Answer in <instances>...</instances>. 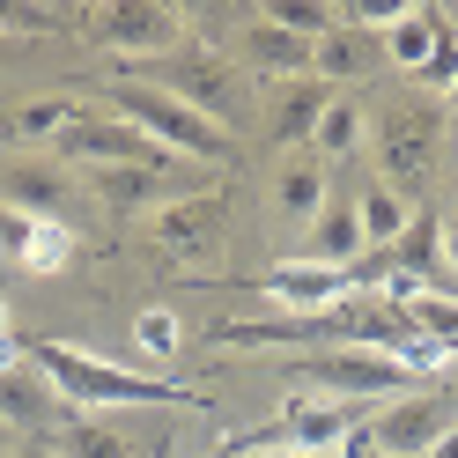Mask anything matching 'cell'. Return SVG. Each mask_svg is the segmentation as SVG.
Wrapping results in <instances>:
<instances>
[{
	"instance_id": "cell-27",
	"label": "cell",
	"mask_w": 458,
	"mask_h": 458,
	"mask_svg": "<svg viewBox=\"0 0 458 458\" xmlns=\"http://www.w3.org/2000/svg\"><path fill=\"white\" fill-rule=\"evenodd\" d=\"M362 428H369V421H362ZM362 428L348 437V458H385V451H369V437H362Z\"/></svg>"
},
{
	"instance_id": "cell-10",
	"label": "cell",
	"mask_w": 458,
	"mask_h": 458,
	"mask_svg": "<svg viewBox=\"0 0 458 458\" xmlns=\"http://www.w3.org/2000/svg\"><path fill=\"white\" fill-rule=\"evenodd\" d=\"M326 199H333V185H326V163L318 156H289L274 170V222L289 229V237H303V229L318 222Z\"/></svg>"
},
{
	"instance_id": "cell-14",
	"label": "cell",
	"mask_w": 458,
	"mask_h": 458,
	"mask_svg": "<svg viewBox=\"0 0 458 458\" xmlns=\"http://www.w3.org/2000/svg\"><path fill=\"white\" fill-rule=\"evenodd\" d=\"M310 38H289V30H274V22H251L244 30V67L259 74V81H303L310 74Z\"/></svg>"
},
{
	"instance_id": "cell-20",
	"label": "cell",
	"mask_w": 458,
	"mask_h": 458,
	"mask_svg": "<svg viewBox=\"0 0 458 458\" xmlns=\"http://www.w3.org/2000/svg\"><path fill=\"white\" fill-rule=\"evenodd\" d=\"M362 140H369V111L355 97H333L326 119H318V133H310V148H318V156H355Z\"/></svg>"
},
{
	"instance_id": "cell-16",
	"label": "cell",
	"mask_w": 458,
	"mask_h": 458,
	"mask_svg": "<svg viewBox=\"0 0 458 458\" xmlns=\"http://www.w3.org/2000/svg\"><path fill=\"white\" fill-rule=\"evenodd\" d=\"M355 215H362V244H369V251H392L399 237H407V222H414V199L392 192L385 178H369V185L355 192Z\"/></svg>"
},
{
	"instance_id": "cell-22",
	"label": "cell",
	"mask_w": 458,
	"mask_h": 458,
	"mask_svg": "<svg viewBox=\"0 0 458 458\" xmlns=\"http://www.w3.org/2000/svg\"><path fill=\"white\" fill-rule=\"evenodd\" d=\"M67 229L60 222H30V244H22V267H30V274H60L67 267Z\"/></svg>"
},
{
	"instance_id": "cell-12",
	"label": "cell",
	"mask_w": 458,
	"mask_h": 458,
	"mask_svg": "<svg viewBox=\"0 0 458 458\" xmlns=\"http://www.w3.org/2000/svg\"><path fill=\"white\" fill-rule=\"evenodd\" d=\"M385 67V38L362 30V22H340L333 38H318V52H310V74L318 81H369Z\"/></svg>"
},
{
	"instance_id": "cell-19",
	"label": "cell",
	"mask_w": 458,
	"mask_h": 458,
	"mask_svg": "<svg viewBox=\"0 0 458 458\" xmlns=\"http://www.w3.org/2000/svg\"><path fill=\"white\" fill-rule=\"evenodd\" d=\"M437 267H444V215H437V208H414L407 237L392 244V274L421 281V274H437Z\"/></svg>"
},
{
	"instance_id": "cell-13",
	"label": "cell",
	"mask_w": 458,
	"mask_h": 458,
	"mask_svg": "<svg viewBox=\"0 0 458 458\" xmlns=\"http://www.w3.org/2000/svg\"><path fill=\"white\" fill-rule=\"evenodd\" d=\"M326 81L318 74H303V81H274V97H267V133L289 148V140H310L318 133V119H326Z\"/></svg>"
},
{
	"instance_id": "cell-1",
	"label": "cell",
	"mask_w": 458,
	"mask_h": 458,
	"mask_svg": "<svg viewBox=\"0 0 458 458\" xmlns=\"http://www.w3.org/2000/svg\"><path fill=\"white\" fill-rule=\"evenodd\" d=\"M22 355H30L38 377L60 399H74V407H208V392H192L178 377H133V369L74 348V340H30Z\"/></svg>"
},
{
	"instance_id": "cell-30",
	"label": "cell",
	"mask_w": 458,
	"mask_h": 458,
	"mask_svg": "<svg viewBox=\"0 0 458 458\" xmlns=\"http://www.w3.org/2000/svg\"><path fill=\"white\" fill-rule=\"evenodd\" d=\"M444 97H451V104H458V74H451V89H444Z\"/></svg>"
},
{
	"instance_id": "cell-23",
	"label": "cell",
	"mask_w": 458,
	"mask_h": 458,
	"mask_svg": "<svg viewBox=\"0 0 458 458\" xmlns=\"http://www.w3.org/2000/svg\"><path fill=\"white\" fill-rule=\"evenodd\" d=\"M133 333H140V348H148V355H178V340H185V326L170 318V303H148L133 318Z\"/></svg>"
},
{
	"instance_id": "cell-24",
	"label": "cell",
	"mask_w": 458,
	"mask_h": 458,
	"mask_svg": "<svg viewBox=\"0 0 458 458\" xmlns=\"http://www.w3.org/2000/svg\"><path fill=\"white\" fill-rule=\"evenodd\" d=\"M0 30L45 38V30H67V22H60V8H30V0H0Z\"/></svg>"
},
{
	"instance_id": "cell-18",
	"label": "cell",
	"mask_w": 458,
	"mask_h": 458,
	"mask_svg": "<svg viewBox=\"0 0 458 458\" xmlns=\"http://www.w3.org/2000/svg\"><path fill=\"white\" fill-rule=\"evenodd\" d=\"M52 451L60 458H133V437H119V421L74 414V421H52Z\"/></svg>"
},
{
	"instance_id": "cell-5",
	"label": "cell",
	"mask_w": 458,
	"mask_h": 458,
	"mask_svg": "<svg viewBox=\"0 0 458 458\" xmlns=\"http://www.w3.org/2000/svg\"><path fill=\"white\" fill-rule=\"evenodd\" d=\"M289 377H296L303 392H326V399H355V407H369V399L414 392L421 369L399 362V355H377V348H318V355H296Z\"/></svg>"
},
{
	"instance_id": "cell-25",
	"label": "cell",
	"mask_w": 458,
	"mask_h": 458,
	"mask_svg": "<svg viewBox=\"0 0 458 458\" xmlns=\"http://www.w3.org/2000/svg\"><path fill=\"white\" fill-rule=\"evenodd\" d=\"M22 244H30V215L0 208V251H8V259H22Z\"/></svg>"
},
{
	"instance_id": "cell-7",
	"label": "cell",
	"mask_w": 458,
	"mask_h": 458,
	"mask_svg": "<svg viewBox=\"0 0 458 458\" xmlns=\"http://www.w3.org/2000/svg\"><path fill=\"white\" fill-rule=\"evenodd\" d=\"M156 251L178 267H215L222 244H229V192H192V199H170V208H156Z\"/></svg>"
},
{
	"instance_id": "cell-21",
	"label": "cell",
	"mask_w": 458,
	"mask_h": 458,
	"mask_svg": "<svg viewBox=\"0 0 458 458\" xmlns=\"http://www.w3.org/2000/svg\"><path fill=\"white\" fill-rule=\"evenodd\" d=\"M74 119H81L74 97H30V104L15 111V133H22V140H60Z\"/></svg>"
},
{
	"instance_id": "cell-11",
	"label": "cell",
	"mask_w": 458,
	"mask_h": 458,
	"mask_svg": "<svg viewBox=\"0 0 458 458\" xmlns=\"http://www.w3.org/2000/svg\"><path fill=\"white\" fill-rule=\"evenodd\" d=\"M362 215H355V192H333L326 208H318V222L303 229V259L310 267H355L362 259Z\"/></svg>"
},
{
	"instance_id": "cell-32",
	"label": "cell",
	"mask_w": 458,
	"mask_h": 458,
	"mask_svg": "<svg viewBox=\"0 0 458 458\" xmlns=\"http://www.w3.org/2000/svg\"><path fill=\"white\" fill-rule=\"evenodd\" d=\"M451 199H458V185H451Z\"/></svg>"
},
{
	"instance_id": "cell-28",
	"label": "cell",
	"mask_w": 458,
	"mask_h": 458,
	"mask_svg": "<svg viewBox=\"0 0 458 458\" xmlns=\"http://www.w3.org/2000/svg\"><path fill=\"white\" fill-rule=\"evenodd\" d=\"M428 458H458V428H451V437H444L437 451H428Z\"/></svg>"
},
{
	"instance_id": "cell-31",
	"label": "cell",
	"mask_w": 458,
	"mask_h": 458,
	"mask_svg": "<svg viewBox=\"0 0 458 458\" xmlns=\"http://www.w3.org/2000/svg\"><path fill=\"white\" fill-rule=\"evenodd\" d=\"M15 458H52V451H15Z\"/></svg>"
},
{
	"instance_id": "cell-9",
	"label": "cell",
	"mask_w": 458,
	"mask_h": 458,
	"mask_svg": "<svg viewBox=\"0 0 458 458\" xmlns=\"http://www.w3.org/2000/svg\"><path fill=\"white\" fill-rule=\"evenodd\" d=\"M52 399H60V392L38 377L30 355H8V362H0V421H8L15 437H52Z\"/></svg>"
},
{
	"instance_id": "cell-4",
	"label": "cell",
	"mask_w": 458,
	"mask_h": 458,
	"mask_svg": "<svg viewBox=\"0 0 458 458\" xmlns=\"http://www.w3.org/2000/svg\"><path fill=\"white\" fill-rule=\"evenodd\" d=\"M148 89H163V97L192 104L199 119H215L222 133L251 119V81L229 67L222 52H199V45H178L170 60H156V67H148Z\"/></svg>"
},
{
	"instance_id": "cell-26",
	"label": "cell",
	"mask_w": 458,
	"mask_h": 458,
	"mask_svg": "<svg viewBox=\"0 0 458 458\" xmlns=\"http://www.w3.org/2000/svg\"><path fill=\"white\" fill-rule=\"evenodd\" d=\"M444 267H451V274H458V215H451V222H444Z\"/></svg>"
},
{
	"instance_id": "cell-3",
	"label": "cell",
	"mask_w": 458,
	"mask_h": 458,
	"mask_svg": "<svg viewBox=\"0 0 458 458\" xmlns=\"http://www.w3.org/2000/svg\"><path fill=\"white\" fill-rule=\"evenodd\" d=\"M437 140H444V111L428 97H385L369 111V148H377V178L392 192H407L437 170Z\"/></svg>"
},
{
	"instance_id": "cell-2",
	"label": "cell",
	"mask_w": 458,
	"mask_h": 458,
	"mask_svg": "<svg viewBox=\"0 0 458 458\" xmlns=\"http://www.w3.org/2000/svg\"><path fill=\"white\" fill-rule=\"evenodd\" d=\"M111 111H119L126 126H140L163 156H178V163H208V170H229V133H222L215 119H199L192 104L148 89V81H111Z\"/></svg>"
},
{
	"instance_id": "cell-29",
	"label": "cell",
	"mask_w": 458,
	"mask_h": 458,
	"mask_svg": "<svg viewBox=\"0 0 458 458\" xmlns=\"http://www.w3.org/2000/svg\"><path fill=\"white\" fill-rule=\"evenodd\" d=\"M0 458H15V428L8 421H0Z\"/></svg>"
},
{
	"instance_id": "cell-15",
	"label": "cell",
	"mask_w": 458,
	"mask_h": 458,
	"mask_svg": "<svg viewBox=\"0 0 458 458\" xmlns=\"http://www.w3.org/2000/svg\"><path fill=\"white\" fill-rule=\"evenodd\" d=\"M0 199H15V215L52 222V208L67 199V170L60 163H8L0 170Z\"/></svg>"
},
{
	"instance_id": "cell-17",
	"label": "cell",
	"mask_w": 458,
	"mask_h": 458,
	"mask_svg": "<svg viewBox=\"0 0 458 458\" xmlns=\"http://www.w3.org/2000/svg\"><path fill=\"white\" fill-rule=\"evenodd\" d=\"M437 22H444V8H407L392 30H377V38H385V67H407V74L421 81L428 60H437Z\"/></svg>"
},
{
	"instance_id": "cell-8",
	"label": "cell",
	"mask_w": 458,
	"mask_h": 458,
	"mask_svg": "<svg viewBox=\"0 0 458 458\" xmlns=\"http://www.w3.org/2000/svg\"><path fill=\"white\" fill-rule=\"evenodd\" d=\"M97 45L119 52V60H170V52L185 45V8H170V0H111L97 15Z\"/></svg>"
},
{
	"instance_id": "cell-6",
	"label": "cell",
	"mask_w": 458,
	"mask_h": 458,
	"mask_svg": "<svg viewBox=\"0 0 458 458\" xmlns=\"http://www.w3.org/2000/svg\"><path fill=\"white\" fill-rule=\"evenodd\" d=\"M451 428H458V392H399V399H385V407L369 414L362 437L385 458H428Z\"/></svg>"
}]
</instances>
